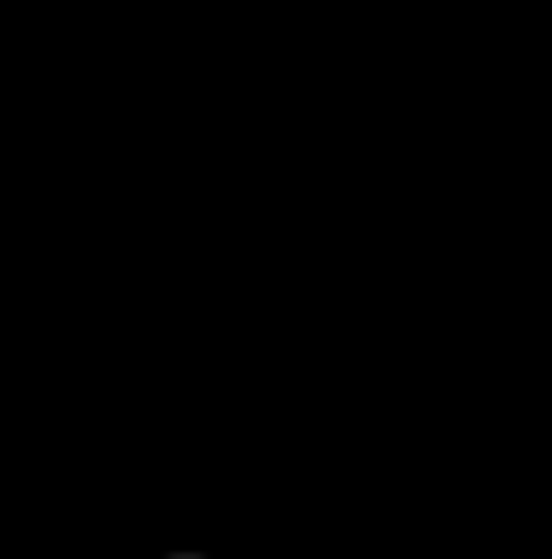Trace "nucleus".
Listing matches in <instances>:
<instances>
[]
</instances>
